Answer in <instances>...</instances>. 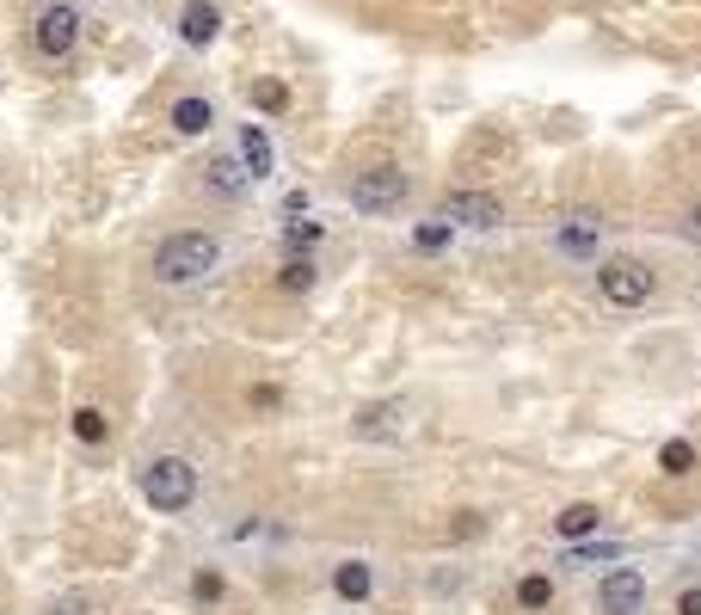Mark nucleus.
Wrapping results in <instances>:
<instances>
[{
	"instance_id": "aec40b11",
	"label": "nucleus",
	"mask_w": 701,
	"mask_h": 615,
	"mask_svg": "<svg viewBox=\"0 0 701 615\" xmlns=\"http://www.w3.org/2000/svg\"><path fill=\"white\" fill-rule=\"evenodd\" d=\"M222 591H228V584H222V572H210V567L191 579V597H197V603H222Z\"/></svg>"
},
{
	"instance_id": "20e7f679",
	"label": "nucleus",
	"mask_w": 701,
	"mask_h": 615,
	"mask_svg": "<svg viewBox=\"0 0 701 615\" xmlns=\"http://www.w3.org/2000/svg\"><path fill=\"white\" fill-rule=\"evenodd\" d=\"M597 283H603V295L615 308H640L646 295H653V271L640 259H627V253H615V259L597 265Z\"/></svg>"
},
{
	"instance_id": "9b49d317",
	"label": "nucleus",
	"mask_w": 701,
	"mask_h": 615,
	"mask_svg": "<svg viewBox=\"0 0 701 615\" xmlns=\"http://www.w3.org/2000/svg\"><path fill=\"white\" fill-rule=\"evenodd\" d=\"M216 31H222V13L210 7V0H191V7H185V19H179V37L203 49V44H216Z\"/></svg>"
},
{
	"instance_id": "9d476101",
	"label": "nucleus",
	"mask_w": 701,
	"mask_h": 615,
	"mask_svg": "<svg viewBox=\"0 0 701 615\" xmlns=\"http://www.w3.org/2000/svg\"><path fill=\"white\" fill-rule=\"evenodd\" d=\"M203 185H210V191H216V198H240V191H247V185H252V172L240 167V160H234V154H216V160H210V167H203Z\"/></svg>"
},
{
	"instance_id": "f257e3e1",
	"label": "nucleus",
	"mask_w": 701,
	"mask_h": 615,
	"mask_svg": "<svg viewBox=\"0 0 701 615\" xmlns=\"http://www.w3.org/2000/svg\"><path fill=\"white\" fill-rule=\"evenodd\" d=\"M216 265H222V241L203 228H179L155 246V277L167 290H191V283H203Z\"/></svg>"
},
{
	"instance_id": "f3484780",
	"label": "nucleus",
	"mask_w": 701,
	"mask_h": 615,
	"mask_svg": "<svg viewBox=\"0 0 701 615\" xmlns=\"http://www.w3.org/2000/svg\"><path fill=\"white\" fill-rule=\"evenodd\" d=\"M658 468H665V474H689V468H696V444H665L658 449Z\"/></svg>"
},
{
	"instance_id": "f8f14e48",
	"label": "nucleus",
	"mask_w": 701,
	"mask_h": 615,
	"mask_svg": "<svg viewBox=\"0 0 701 615\" xmlns=\"http://www.w3.org/2000/svg\"><path fill=\"white\" fill-rule=\"evenodd\" d=\"M332 591H339L344 603H363L375 591V572L370 560H339V572H332Z\"/></svg>"
},
{
	"instance_id": "6ab92c4d",
	"label": "nucleus",
	"mask_w": 701,
	"mask_h": 615,
	"mask_svg": "<svg viewBox=\"0 0 701 615\" xmlns=\"http://www.w3.org/2000/svg\"><path fill=\"white\" fill-rule=\"evenodd\" d=\"M278 283H283V290H296V295H302V290H314V265H308V259H290Z\"/></svg>"
},
{
	"instance_id": "ddd939ff",
	"label": "nucleus",
	"mask_w": 701,
	"mask_h": 615,
	"mask_svg": "<svg viewBox=\"0 0 701 615\" xmlns=\"http://www.w3.org/2000/svg\"><path fill=\"white\" fill-rule=\"evenodd\" d=\"M210 118H216V111H210V99H179V105H172V130H179V136H203V130H210Z\"/></svg>"
},
{
	"instance_id": "6e6552de",
	"label": "nucleus",
	"mask_w": 701,
	"mask_h": 615,
	"mask_svg": "<svg viewBox=\"0 0 701 615\" xmlns=\"http://www.w3.org/2000/svg\"><path fill=\"white\" fill-rule=\"evenodd\" d=\"M400 418H406V400H375V406H358L351 431L358 437H400Z\"/></svg>"
},
{
	"instance_id": "1a4fd4ad",
	"label": "nucleus",
	"mask_w": 701,
	"mask_h": 615,
	"mask_svg": "<svg viewBox=\"0 0 701 615\" xmlns=\"http://www.w3.org/2000/svg\"><path fill=\"white\" fill-rule=\"evenodd\" d=\"M240 167H247L252 179H271V167H278V154H271V136L259 130V123H240Z\"/></svg>"
},
{
	"instance_id": "5701e85b",
	"label": "nucleus",
	"mask_w": 701,
	"mask_h": 615,
	"mask_svg": "<svg viewBox=\"0 0 701 615\" xmlns=\"http://www.w3.org/2000/svg\"><path fill=\"white\" fill-rule=\"evenodd\" d=\"M677 610H683V615H701V584H696V591H683V603H677Z\"/></svg>"
},
{
	"instance_id": "0eeeda50",
	"label": "nucleus",
	"mask_w": 701,
	"mask_h": 615,
	"mask_svg": "<svg viewBox=\"0 0 701 615\" xmlns=\"http://www.w3.org/2000/svg\"><path fill=\"white\" fill-rule=\"evenodd\" d=\"M443 222H462V228H499L505 203L493 198V191H455V198H443Z\"/></svg>"
},
{
	"instance_id": "f03ea898",
	"label": "nucleus",
	"mask_w": 701,
	"mask_h": 615,
	"mask_svg": "<svg viewBox=\"0 0 701 615\" xmlns=\"http://www.w3.org/2000/svg\"><path fill=\"white\" fill-rule=\"evenodd\" d=\"M142 499H148V511H191V499H197V468H191L185 456H155L148 468H142Z\"/></svg>"
},
{
	"instance_id": "4be33fe9",
	"label": "nucleus",
	"mask_w": 701,
	"mask_h": 615,
	"mask_svg": "<svg viewBox=\"0 0 701 615\" xmlns=\"http://www.w3.org/2000/svg\"><path fill=\"white\" fill-rule=\"evenodd\" d=\"M443 241H450V222H431V228H419V246H425V253H437Z\"/></svg>"
},
{
	"instance_id": "423d86ee",
	"label": "nucleus",
	"mask_w": 701,
	"mask_h": 615,
	"mask_svg": "<svg viewBox=\"0 0 701 615\" xmlns=\"http://www.w3.org/2000/svg\"><path fill=\"white\" fill-rule=\"evenodd\" d=\"M597 610H603V615H640V610H646V572H640V567H615L603 584H597Z\"/></svg>"
},
{
	"instance_id": "39448f33",
	"label": "nucleus",
	"mask_w": 701,
	"mask_h": 615,
	"mask_svg": "<svg viewBox=\"0 0 701 615\" xmlns=\"http://www.w3.org/2000/svg\"><path fill=\"white\" fill-rule=\"evenodd\" d=\"M75 44H80V13L68 7V0L44 7V13H37V25H32V49H37V56H49V62H63Z\"/></svg>"
},
{
	"instance_id": "7ed1b4c3",
	"label": "nucleus",
	"mask_w": 701,
	"mask_h": 615,
	"mask_svg": "<svg viewBox=\"0 0 701 615\" xmlns=\"http://www.w3.org/2000/svg\"><path fill=\"white\" fill-rule=\"evenodd\" d=\"M406 198H412V179H406L394 160H382V167H363L358 179H351V210H363V215H394Z\"/></svg>"
},
{
	"instance_id": "2eb2a0df",
	"label": "nucleus",
	"mask_w": 701,
	"mask_h": 615,
	"mask_svg": "<svg viewBox=\"0 0 701 615\" xmlns=\"http://www.w3.org/2000/svg\"><path fill=\"white\" fill-rule=\"evenodd\" d=\"M517 603H523V610H547V603H554V584H547L542 572H530V579H517Z\"/></svg>"
},
{
	"instance_id": "4468645a",
	"label": "nucleus",
	"mask_w": 701,
	"mask_h": 615,
	"mask_svg": "<svg viewBox=\"0 0 701 615\" xmlns=\"http://www.w3.org/2000/svg\"><path fill=\"white\" fill-rule=\"evenodd\" d=\"M597 523H603V511H597V505H566L561 517H554V529H561L566 541H578V536H591Z\"/></svg>"
},
{
	"instance_id": "412c9836",
	"label": "nucleus",
	"mask_w": 701,
	"mask_h": 615,
	"mask_svg": "<svg viewBox=\"0 0 701 615\" xmlns=\"http://www.w3.org/2000/svg\"><path fill=\"white\" fill-rule=\"evenodd\" d=\"M320 234H327L320 222H290V246H314Z\"/></svg>"
},
{
	"instance_id": "b1692460",
	"label": "nucleus",
	"mask_w": 701,
	"mask_h": 615,
	"mask_svg": "<svg viewBox=\"0 0 701 615\" xmlns=\"http://www.w3.org/2000/svg\"><path fill=\"white\" fill-rule=\"evenodd\" d=\"M689 234H696V241H701V203H696V210H689Z\"/></svg>"
},
{
	"instance_id": "dca6fc26",
	"label": "nucleus",
	"mask_w": 701,
	"mask_h": 615,
	"mask_svg": "<svg viewBox=\"0 0 701 615\" xmlns=\"http://www.w3.org/2000/svg\"><path fill=\"white\" fill-rule=\"evenodd\" d=\"M252 105L259 111H290V87H283V80H252Z\"/></svg>"
},
{
	"instance_id": "a211bd4d",
	"label": "nucleus",
	"mask_w": 701,
	"mask_h": 615,
	"mask_svg": "<svg viewBox=\"0 0 701 615\" xmlns=\"http://www.w3.org/2000/svg\"><path fill=\"white\" fill-rule=\"evenodd\" d=\"M75 437H80V444H99V437H105V413L80 406V413H75Z\"/></svg>"
}]
</instances>
